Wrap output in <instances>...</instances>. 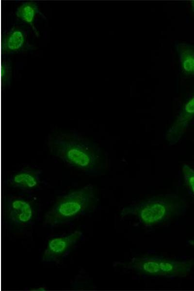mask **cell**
<instances>
[{
	"mask_svg": "<svg viewBox=\"0 0 194 291\" xmlns=\"http://www.w3.org/2000/svg\"><path fill=\"white\" fill-rule=\"evenodd\" d=\"M46 144L53 157L86 175H97L104 168L100 147L77 131L51 132L48 135Z\"/></svg>",
	"mask_w": 194,
	"mask_h": 291,
	"instance_id": "cell-1",
	"label": "cell"
},
{
	"mask_svg": "<svg viewBox=\"0 0 194 291\" xmlns=\"http://www.w3.org/2000/svg\"><path fill=\"white\" fill-rule=\"evenodd\" d=\"M91 184L59 197L45 214L44 224L54 227L66 225L93 211L97 204Z\"/></svg>",
	"mask_w": 194,
	"mask_h": 291,
	"instance_id": "cell-2",
	"label": "cell"
},
{
	"mask_svg": "<svg viewBox=\"0 0 194 291\" xmlns=\"http://www.w3.org/2000/svg\"><path fill=\"white\" fill-rule=\"evenodd\" d=\"M185 208L178 196L163 195L124 208L121 214L135 216L145 225H153L180 214Z\"/></svg>",
	"mask_w": 194,
	"mask_h": 291,
	"instance_id": "cell-3",
	"label": "cell"
},
{
	"mask_svg": "<svg viewBox=\"0 0 194 291\" xmlns=\"http://www.w3.org/2000/svg\"><path fill=\"white\" fill-rule=\"evenodd\" d=\"M39 203L29 195L8 194L3 201L4 223L11 233L21 234L35 224L39 215Z\"/></svg>",
	"mask_w": 194,
	"mask_h": 291,
	"instance_id": "cell-4",
	"label": "cell"
},
{
	"mask_svg": "<svg viewBox=\"0 0 194 291\" xmlns=\"http://www.w3.org/2000/svg\"><path fill=\"white\" fill-rule=\"evenodd\" d=\"M129 266L141 274L151 276H184L191 271L192 262L154 257L132 259Z\"/></svg>",
	"mask_w": 194,
	"mask_h": 291,
	"instance_id": "cell-5",
	"label": "cell"
},
{
	"mask_svg": "<svg viewBox=\"0 0 194 291\" xmlns=\"http://www.w3.org/2000/svg\"><path fill=\"white\" fill-rule=\"evenodd\" d=\"M84 239L83 234L76 230L50 240L44 252L42 261L45 263H58L61 261Z\"/></svg>",
	"mask_w": 194,
	"mask_h": 291,
	"instance_id": "cell-6",
	"label": "cell"
},
{
	"mask_svg": "<svg viewBox=\"0 0 194 291\" xmlns=\"http://www.w3.org/2000/svg\"><path fill=\"white\" fill-rule=\"evenodd\" d=\"M43 173L42 169L36 165L25 166L11 174L4 183L6 186L31 194L45 184Z\"/></svg>",
	"mask_w": 194,
	"mask_h": 291,
	"instance_id": "cell-7",
	"label": "cell"
},
{
	"mask_svg": "<svg viewBox=\"0 0 194 291\" xmlns=\"http://www.w3.org/2000/svg\"><path fill=\"white\" fill-rule=\"evenodd\" d=\"M2 48L4 54L9 55L26 53L35 47L30 43L27 31L14 26L4 34Z\"/></svg>",
	"mask_w": 194,
	"mask_h": 291,
	"instance_id": "cell-8",
	"label": "cell"
},
{
	"mask_svg": "<svg viewBox=\"0 0 194 291\" xmlns=\"http://www.w3.org/2000/svg\"><path fill=\"white\" fill-rule=\"evenodd\" d=\"M194 118V95L186 103L180 112L177 120L169 129L167 140L176 143L180 138L190 122Z\"/></svg>",
	"mask_w": 194,
	"mask_h": 291,
	"instance_id": "cell-9",
	"label": "cell"
},
{
	"mask_svg": "<svg viewBox=\"0 0 194 291\" xmlns=\"http://www.w3.org/2000/svg\"><path fill=\"white\" fill-rule=\"evenodd\" d=\"M16 15L17 18L32 27L37 36L39 32L35 27V22L39 16L43 18L46 17L41 12L38 4L33 1L23 2L16 9Z\"/></svg>",
	"mask_w": 194,
	"mask_h": 291,
	"instance_id": "cell-10",
	"label": "cell"
},
{
	"mask_svg": "<svg viewBox=\"0 0 194 291\" xmlns=\"http://www.w3.org/2000/svg\"><path fill=\"white\" fill-rule=\"evenodd\" d=\"M175 47L182 71L186 75H194V46L180 43Z\"/></svg>",
	"mask_w": 194,
	"mask_h": 291,
	"instance_id": "cell-11",
	"label": "cell"
},
{
	"mask_svg": "<svg viewBox=\"0 0 194 291\" xmlns=\"http://www.w3.org/2000/svg\"><path fill=\"white\" fill-rule=\"evenodd\" d=\"M2 79L4 88L9 87L12 80V66L11 61L4 59L2 64Z\"/></svg>",
	"mask_w": 194,
	"mask_h": 291,
	"instance_id": "cell-12",
	"label": "cell"
},
{
	"mask_svg": "<svg viewBox=\"0 0 194 291\" xmlns=\"http://www.w3.org/2000/svg\"><path fill=\"white\" fill-rule=\"evenodd\" d=\"M182 172L186 184L194 194V170L189 165L184 164Z\"/></svg>",
	"mask_w": 194,
	"mask_h": 291,
	"instance_id": "cell-13",
	"label": "cell"
},
{
	"mask_svg": "<svg viewBox=\"0 0 194 291\" xmlns=\"http://www.w3.org/2000/svg\"><path fill=\"white\" fill-rule=\"evenodd\" d=\"M187 242L190 245H191L194 246V239L189 240Z\"/></svg>",
	"mask_w": 194,
	"mask_h": 291,
	"instance_id": "cell-14",
	"label": "cell"
},
{
	"mask_svg": "<svg viewBox=\"0 0 194 291\" xmlns=\"http://www.w3.org/2000/svg\"><path fill=\"white\" fill-rule=\"evenodd\" d=\"M191 4L192 10L193 11V12L194 13V0L191 1Z\"/></svg>",
	"mask_w": 194,
	"mask_h": 291,
	"instance_id": "cell-15",
	"label": "cell"
}]
</instances>
